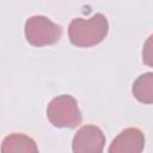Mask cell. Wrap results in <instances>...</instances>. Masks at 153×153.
<instances>
[{"label":"cell","instance_id":"obj_1","mask_svg":"<svg viewBox=\"0 0 153 153\" xmlns=\"http://www.w3.org/2000/svg\"><path fill=\"white\" fill-rule=\"evenodd\" d=\"M109 31V23L103 13H96L88 19L74 18L68 26V37L73 45L80 48L100 43Z\"/></svg>","mask_w":153,"mask_h":153},{"label":"cell","instance_id":"obj_2","mask_svg":"<svg viewBox=\"0 0 153 153\" xmlns=\"http://www.w3.org/2000/svg\"><path fill=\"white\" fill-rule=\"evenodd\" d=\"M47 117L57 128H75L82 121L78 102L71 94H61L51 99L47 106Z\"/></svg>","mask_w":153,"mask_h":153},{"label":"cell","instance_id":"obj_3","mask_svg":"<svg viewBox=\"0 0 153 153\" xmlns=\"http://www.w3.org/2000/svg\"><path fill=\"white\" fill-rule=\"evenodd\" d=\"M24 32L31 45L45 47L56 43L61 38L62 27L45 16H31L25 22Z\"/></svg>","mask_w":153,"mask_h":153},{"label":"cell","instance_id":"obj_4","mask_svg":"<svg viewBox=\"0 0 153 153\" xmlns=\"http://www.w3.org/2000/svg\"><path fill=\"white\" fill-rule=\"evenodd\" d=\"M105 135L103 130L93 124L82 126L72 141L73 153H103Z\"/></svg>","mask_w":153,"mask_h":153},{"label":"cell","instance_id":"obj_5","mask_svg":"<svg viewBox=\"0 0 153 153\" xmlns=\"http://www.w3.org/2000/svg\"><path fill=\"white\" fill-rule=\"evenodd\" d=\"M143 147V133L139 128H127L112 140L108 153H141Z\"/></svg>","mask_w":153,"mask_h":153},{"label":"cell","instance_id":"obj_6","mask_svg":"<svg viewBox=\"0 0 153 153\" xmlns=\"http://www.w3.org/2000/svg\"><path fill=\"white\" fill-rule=\"evenodd\" d=\"M1 153H39L36 142L25 134L13 133L2 140Z\"/></svg>","mask_w":153,"mask_h":153},{"label":"cell","instance_id":"obj_7","mask_svg":"<svg viewBox=\"0 0 153 153\" xmlns=\"http://www.w3.org/2000/svg\"><path fill=\"white\" fill-rule=\"evenodd\" d=\"M131 92L140 103L153 104V72H147L137 76L133 84Z\"/></svg>","mask_w":153,"mask_h":153},{"label":"cell","instance_id":"obj_8","mask_svg":"<svg viewBox=\"0 0 153 153\" xmlns=\"http://www.w3.org/2000/svg\"><path fill=\"white\" fill-rule=\"evenodd\" d=\"M142 62L149 67H153V35H151L143 43Z\"/></svg>","mask_w":153,"mask_h":153}]
</instances>
